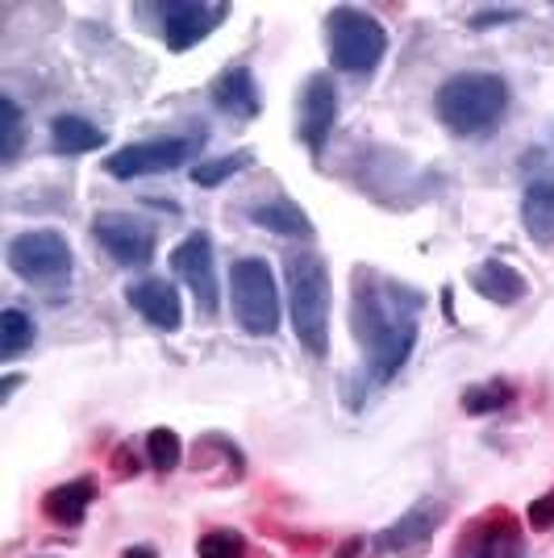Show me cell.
Segmentation results:
<instances>
[{
	"label": "cell",
	"instance_id": "obj_21",
	"mask_svg": "<svg viewBox=\"0 0 554 558\" xmlns=\"http://www.w3.org/2000/svg\"><path fill=\"white\" fill-rule=\"evenodd\" d=\"M254 163V150H233L221 159H201V163L188 167V180L196 187H221L226 180H233L238 171H246Z\"/></svg>",
	"mask_w": 554,
	"mask_h": 558
},
{
	"label": "cell",
	"instance_id": "obj_23",
	"mask_svg": "<svg viewBox=\"0 0 554 558\" xmlns=\"http://www.w3.org/2000/svg\"><path fill=\"white\" fill-rule=\"evenodd\" d=\"M462 413H471V417H487V413H501L513 404V384L505 379H487V384H471L467 392H462Z\"/></svg>",
	"mask_w": 554,
	"mask_h": 558
},
{
	"label": "cell",
	"instance_id": "obj_11",
	"mask_svg": "<svg viewBox=\"0 0 554 558\" xmlns=\"http://www.w3.org/2000/svg\"><path fill=\"white\" fill-rule=\"evenodd\" d=\"M442 521H446V500L425 496V500H417L405 517H396L384 534L371 537V550H375V555H400V558L421 555V550L434 542V534L442 530Z\"/></svg>",
	"mask_w": 554,
	"mask_h": 558
},
{
	"label": "cell",
	"instance_id": "obj_30",
	"mask_svg": "<svg viewBox=\"0 0 554 558\" xmlns=\"http://www.w3.org/2000/svg\"><path fill=\"white\" fill-rule=\"evenodd\" d=\"M121 558H155V546H130Z\"/></svg>",
	"mask_w": 554,
	"mask_h": 558
},
{
	"label": "cell",
	"instance_id": "obj_17",
	"mask_svg": "<svg viewBox=\"0 0 554 558\" xmlns=\"http://www.w3.org/2000/svg\"><path fill=\"white\" fill-rule=\"evenodd\" d=\"M471 288H475L484 301L505 304V308L517 301H526V292H530L526 276H521L517 267L501 263V258H484L480 267H471Z\"/></svg>",
	"mask_w": 554,
	"mask_h": 558
},
{
	"label": "cell",
	"instance_id": "obj_22",
	"mask_svg": "<svg viewBox=\"0 0 554 558\" xmlns=\"http://www.w3.org/2000/svg\"><path fill=\"white\" fill-rule=\"evenodd\" d=\"M34 338H38V326L29 313H22V308L0 313V359H22L25 350L34 347Z\"/></svg>",
	"mask_w": 554,
	"mask_h": 558
},
{
	"label": "cell",
	"instance_id": "obj_16",
	"mask_svg": "<svg viewBox=\"0 0 554 558\" xmlns=\"http://www.w3.org/2000/svg\"><path fill=\"white\" fill-rule=\"evenodd\" d=\"M521 555H526V542L513 530V521L501 512L496 521H480L471 530V537H462L455 558H521Z\"/></svg>",
	"mask_w": 554,
	"mask_h": 558
},
{
	"label": "cell",
	"instance_id": "obj_20",
	"mask_svg": "<svg viewBox=\"0 0 554 558\" xmlns=\"http://www.w3.org/2000/svg\"><path fill=\"white\" fill-rule=\"evenodd\" d=\"M521 226L530 233L538 246H551L554 242V180L551 175H538L521 192Z\"/></svg>",
	"mask_w": 554,
	"mask_h": 558
},
{
	"label": "cell",
	"instance_id": "obj_28",
	"mask_svg": "<svg viewBox=\"0 0 554 558\" xmlns=\"http://www.w3.org/2000/svg\"><path fill=\"white\" fill-rule=\"evenodd\" d=\"M526 521H530V530H538V534L554 530V492H546V496L533 500L530 509H526Z\"/></svg>",
	"mask_w": 554,
	"mask_h": 558
},
{
	"label": "cell",
	"instance_id": "obj_1",
	"mask_svg": "<svg viewBox=\"0 0 554 558\" xmlns=\"http://www.w3.org/2000/svg\"><path fill=\"white\" fill-rule=\"evenodd\" d=\"M425 296L380 271H354V296H350V333L363 350V372L371 384H388L405 372L417 350Z\"/></svg>",
	"mask_w": 554,
	"mask_h": 558
},
{
	"label": "cell",
	"instance_id": "obj_13",
	"mask_svg": "<svg viewBox=\"0 0 554 558\" xmlns=\"http://www.w3.org/2000/svg\"><path fill=\"white\" fill-rule=\"evenodd\" d=\"M208 100L217 113L233 117V121H254L263 113V93H258V80L246 63H230L226 71H217L208 84Z\"/></svg>",
	"mask_w": 554,
	"mask_h": 558
},
{
	"label": "cell",
	"instance_id": "obj_24",
	"mask_svg": "<svg viewBox=\"0 0 554 558\" xmlns=\"http://www.w3.org/2000/svg\"><path fill=\"white\" fill-rule=\"evenodd\" d=\"M22 142H25V117L22 105L13 96H0V163L13 167L22 159Z\"/></svg>",
	"mask_w": 554,
	"mask_h": 558
},
{
	"label": "cell",
	"instance_id": "obj_19",
	"mask_svg": "<svg viewBox=\"0 0 554 558\" xmlns=\"http://www.w3.org/2000/svg\"><path fill=\"white\" fill-rule=\"evenodd\" d=\"M109 142V134L96 125V121H88V117L80 113H59L55 121H50V150L55 155H93V150H100Z\"/></svg>",
	"mask_w": 554,
	"mask_h": 558
},
{
	"label": "cell",
	"instance_id": "obj_10",
	"mask_svg": "<svg viewBox=\"0 0 554 558\" xmlns=\"http://www.w3.org/2000/svg\"><path fill=\"white\" fill-rule=\"evenodd\" d=\"M338 109H342V105H338V84H334V75H329V71H313V75L304 80L301 105H297V134H301V142L313 155H322L325 142L334 138Z\"/></svg>",
	"mask_w": 554,
	"mask_h": 558
},
{
	"label": "cell",
	"instance_id": "obj_4",
	"mask_svg": "<svg viewBox=\"0 0 554 558\" xmlns=\"http://www.w3.org/2000/svg\"><path fill=\"white\" fill-rule=\"evenodd\" d=\"M325 43H329V59L334 68L347 75H375V68L388 54V29L375 22L371 13L354 9V4H338L325 17Z\"/></svg>",
	"mask_w": 554,
	"mask_h": 558
},
{
	"label": "cell",
	"instance_id": "obj_25",
	"mask_svg": "<svg viewBox=\"0 0 554 558\" xmlns=\"http://www.w3.org/2000/svg\"><path fill=\"white\" fill-rule=\"evenodd\" d=\"M146 459H150V466L155 471H176L180 466V459H184V442H180V434L176 429H150L146 434Z\"/></svg>",
	"mask_w": 554,
	"mask_h": 558
},
{
	"label": "cell",
	"instance_id": "obj_18",
	"mask_svg": "<svg viewBox=\"0 0 554 558\" xmlns=\"http://www.w3.org/2000/svg\"><path fill=\"white\" fill-rule=\"evenodd\" d=\"M93 500H96L93 480H68V484H59V488H50L47 496H43V512H47V521H55V525L75 530V525L88 517Z\"/></svg>",
	"mask_w": 554,
	"mask_h": 558
},
{
	"label": "cell",
	"instance_id": "obj_27",
	"mask_svg": "<svg viewBox=\"0 0 554 558\" xmlns=\"http://www.w3.org/2000/svg\"><path fill=\"white\" fill-rule=\"evenodd\" d=\"M517 17H521L517 4H492V9H480V13L471 17V29H492V25L517 22Z\"/></svg>",
	"mask_w": 554,
	"mask_h": 558
},
{
	"label": "cell",
	"instance_id": "obj_2",
	"mask_svg": "<svg viewBox=\"0 0 554 558\" xmlns=\"http://www.w3.org/2000/svg\"><path fill=\"white\" fill-rule=\"evenodd\" d=\"M434 113L455 138H487L508 113V84L496 71H455L434 93Z\"/></svg>",
	"mask_w": 554,
	"mask_h": 558
},
{
	"label": "cell",
	"instance_id": "obj_7",
	"mask_svg": "<svg viewBox=\"0 0 554 558\" xmlns=\"http://www.w3.org/2000/svg\"><path fill=\"white\" fill-rule=\"evenodd\" d=\"M205 138H146L130 142L105 159V171L113 180H142V175H162V171H180L188 159L201 155Z\"/></svg>",
	"mask_w": 554,
	"mask_h": 558
},
{
	"label": "cell",
	"instance_id": "obj_26",
	"mask_svg": "<svg viewBox=\"0 0 554 558\" xmlns=\"http://www.w3.org/2000/svg\"><path fill=\"white\" fill-rule=\"evenodd\" d=\"M196 558H246V537L238 530H208L196 537Z\"/></svg>",
	"mask_w": 554,
	"mask_h": 558
},
{
	"label": "cell",
	"instance_id": "obj_6",
	"mask_svg": "<svg viewBox=\"0 0 554 558\" xmlns=\"http://www.w3.org/2000/svg\"><path fill=\"white\" fill-rule=\"evenodd\" d=\"M4 258H9L13 276H22L25 283H43V288L68 283L71 267H75L68 238L59 230H25L17 238H9Z\"/></svg>",
	"mask_w": 554,
	"mask_h": 558
},
{
	"label": "cell",
	"instance_id": "obj_12",
	"mask_svg": "<svg viewBox=\"0 0 554 558\" xmlns=\"http://www.w3.org/2000/svg\"><path fill=\"white\" fill-rule=\"evenodd\" d=\"M155 13H159V34L167 50H192L226 22L230 9L226 4H188V0H176V4H159Z\"/></svg>",
	"mask_w": 554,
	"mask_h": 558
},
{
	"label": "cell",
	"instance_id": "obj_5",
	"mask_svg": "<svg viewBox=\"0 0 554 558\" xmlns=\"http://www.w3.org/2000/svg\"><path fill=\"white\" fill-rule=\"evenodd\" d=\"M230 308L238 329L251 338H272L279 329V288L267 258H233Z\"/></svg>",
	"mask_w": 554,
	"mask_h": 558
},
{
	"label": "cell",
	"instance_id": "obj_8",
	"mask_svg": "<svg viewBox=\"0 0 554 558\" xmlns=\"http://www.w3.org/2000/svg\"><path fill=\"white\" fill-rule=\"evenodd\" d=\"M93 238L117 267H150V263H155V251H159L155 230H150L142 217H134V213H117V209L96 213Z\"/></svg>",
	"mask_w": 554,
	"mask_h": 558
},
{
	"label": "cell",
	"instance_id": "obj_15",
	"mask_svg": "<svg viewBox=\"0 0 554 558\" xmlns=\"http://www.w3.org/2000/svg\"><path fill=\"white\" fill-rule=\"evenodd\" d=\"M246 217H251L258 230H272L279 238H301V242H313V221H309V213L297 205V201H288V196H267V201H254L246 205Z\"/></svg>",
	"mask_w": 554,
	"mask_h": 558
},
{
	"label": "cell",
	"instance_id": "obj_9",
	"mask_svg": "<svg viewBox=\"0 0 554 558\" xmlns=\"http://www.w3.org/2000/svg\"><path fill=\"white\" fill-rule=\"evenodd\" d=\"M167 263H171L176 279H184L188 283V292H192L196 308H201L205 317H217V308H221V288H217L213 238H208V233H188L184 242L171 251Z\"/></svg>",
	"mask_w": 554,
	"mask_h": 558
},
{
	"label": "cell",
	"instance_id": "obj_29",
	"mask_svg": "<svg viewBox=\"0 0 554 558\" xmlns=\"http://www.w3.org/2000/svg\"><path fill=\"white\" fill-rule=\"evenodd\" d=\"M17 388H22V375H4V379H0V400H9Z\"/></svg>",
	"mask_w": 554,
	"mask_h": 558
},
{
	"label": "cell",
	"instance_id": "obj_14",
	"mask_svg": "<svg viewBox=\"0 0 554 558\" xmlns=\"http://www.w3.org/2000/svg\"><path fill=\"white\" fill-rule=\"evenodd\" d=\"M125 301L134 313H142L146 322L162 333H176V329L184 326V304H180V292H176V283L162 276H146L138 283H130L125 288Z\"/></svg>",
	"mask_w": 554,
	"mask_h": 558
},
{
	"label": "cell",
	"instance_id": "obj_3",
	"mask_svg": "<svg viewBox=\"0 0 554 558\" xmlns=\"http://www.w3.org/2000/svg\"><path fill=\"white\" fill-rule=\"evenodd\" d=\"M284 279H288V313H292V333L313 359L329 354V301L334 283L329 267L317 251H297L284 258Z\"/></svg>",
	"mask_w": 554,
	"mask_h": 558
}]
</instances>
